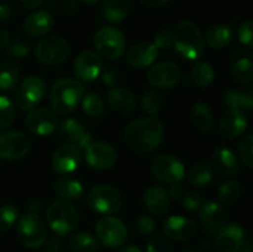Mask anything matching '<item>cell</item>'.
<instances>
[{"label":"cell","instance_id":"cell-45","mask_svg":"<svg viewBox=\"0 0 253 252\" xmlns=\"http://www.w3.org/2000/svg\"><path fill=\"white\" fill-rule=\"evenodd\" d=\"M135 227L142 236H148L155 231V221L147 215H140L135 221Z\"/></svg>","mask_w":253,"mask_h":252},{"label":"cell","instance_id":"cell-21","mask_svg":"<svg viewBox=\"0 0 253 252\" xmlns=\"http://www.w3.org/2000/svg\"><path fill=\"white\" fill-rule=\"evenodd\" d=\"M216 245L221 252H237L245 240V231L239 224H227L217 232Z\"/></svg>","mask_w":253,"mask_h":252},{"label":"cell","instance_id":"cell-22","mask_svg":"<svg viewBox=\"0 0 253 252\" xmlns=\"http://www.w3.org/2000/svg\"><path fill=\"white\" fill-rule=\"evenodd\" d=\"M230 69L239 83H251L253 81V56L242 49L234 52L230 59Z\"/></svg>","mask_w":253,"mask_h":252},{"label":"cell","instance_id":"cell-29","mask_svg":"<svg viewBox=\"0 0 253 252\" xmlns=\"http://www.w3.org/2000/svg\"><path fill=\"white\" fill-rule=\"evenodd\" d=\"M54 192L62 200L74 202L81 199L83 195V185L71 177H62L54 183Z\"/></svg>","mask_w":253,"mask_h":252},{"label":"cell","instance_id":"cell-50","mask_svg":"<svg viewBox=\"0 0 253 252\" xmlns=\"http://www.w3.org/2000/svg\"><path fill=\"white\" fill-rule=\"evenodd\" d=\"M100 74L104 83L109 84V85H114L118 79V72L113 66H106L105 68H101Z\"/></svg>","mask_w":253,"mask_h":252},{"label":"cell","instance_id":"cell-54","mask_svg":"<svg viewBox=\"0 0 253 252\" xmlns=\"http://www.w3.org/2000/svg\"><path fill=\"white\" fill-rule=\"evenodd\" d=\"M168 194L172 195L173 198H182L183 197V188L179 183H175V184H170L169 193Z\"/></svg>","mask_w":253,"mask_h":252},{"label":"cell","instance_id":"cell-4","mask_svg":"<svg viewBox=\"0 0 253 252\" xmlns=\"http://www.w3.org/2000/svg\"><path fill=\"white\" fill-rule=\"evenodd\" d=\"M46 219L49 227L57 235L71 234L78 226V211L71 203L66 200H57L48 207Z\"/></svg>","mask_w":253,"mask_h":252},{"label":"cell","instance_id":"cell-6","mask_svg":"<svg viewBox=\"0 0 253 252\" xmlns=\"http://www.w3.org/2000/svg\"><path fill=\"white\" fill-rule=\"evenodd\" d=\"M89 208L93 211L103 215L115 214L123 204V198L116 188L108 184H100L94 187L86 198Z\"/></svg>","mask_w":253,"mask_h":252},{"label":"cell","instance_id":"cell-41","mask_svg":"<svg viewBox=\"0 0 253 252\" xmlns=\"http://www.w3.org/2000/svg\"><path fill=\"white\" fill-rule=\"evenodd\" d=\"M19 216V210L14 205L0 207V232L10 229L16 222Z\"/></svg>","mask_w":253,"mask_h":252},{"label":"cell","instance_id":"cell-7","mask_svg":"<svg viewBox=\"0 0 253 252\" xmlns=\"http://www.w3.org/2000/svg\"><path fill=\"white\" fill-rule=\"evenodd\" d=\"M94 44L98 53L109 61L119 59L125 52V37L113 26L101 27L95 34Z\"/></svg>","mask_w":253,"mask_h":252},{"label":"cell","instance_id":"cell-14","mask_svg":"<svg viewBox=\"0 0 253 252\" xmlns=\"http://www.w3.org/2000/svg\"><path fill=\"white\" fill-rule=\"evenodd\" d=\"M82 148L66 143L57 148L52 157V167L58 174H68L74 172L81 165Z\"/></svg>","mask_w":253,"mask_h":252},{"label":"cell","instance_id":"cell-30","mask_svg":"<svg viewBox=\"0 0 253 252\" xmlns=\"http://www.w3.org/2000/svg\"><path fill=\"white\" fill-rule=\"evenodd\" d=\"M131 9V0H106L103 5L104 19L109 22L118 24L127 17Z\"/></svg>","mask_w":253,"mask_h":252},{"label":"cell","instance_id":"cell-58","mask_svg":"<svg viewBox=\"0 0 253 252\" xmlns=\"http://www.w3.org/2000/svg\"><path fill=\"white\" fill-rule=\"evenodd\" d=\"M240 251L241 252H253V237H251V239H246V237H245L244 244H242Z\"/></svg>","mask_w":253,"mask_h":252},{"label":"cell","instance_id":"cell-28","mask_svg":"<svg viewBox=\"0 0 253 252\" xmlns=\"http://www.w3.org/2000/svg\"><path fill=\"white\" fill-rule=\"evenodd\" d=\"M215 169L221 175H232L239 169V161L235 153L229 147L220 146L212 155Z\"/></svg>","mask_w":253,"mask_h":252},{"label":"cell","instance_id":"cell-34","mask_svg":"<svg viewBox=\"0 0 253 252\" xmlns=\"http://www.w3.org/2000/svg\"><path fill=\"white\" fill-rule=\"evenodd\" d=\"M69 246L74 252H98L96 240L88 232H77L69 240Z\"/></svg>","mask_w":253,"mask_h":252},{"label":"cell","instance_id":"cell-24","mask_svg":"<svg viewBox=\"0 0 253 252\" xmlns=\"http://www.w3.org/2000/svg\"><path fill=\"white\" fill-rule=\"evenodd\" d=\"M143 203H145L146 209L151 214L161 216V215H165L169 210L170 198L167 190L163 187H161V185H151L146 190Z\"/></svg>","mask_w":253,"mask_h":252},{"label":"cell","instance_id":"cell-9","mask_svg":"<svg viewBox=\"0 0 253 252\" xmlns=\"http://www.w3.org/2000/svg\"><path fill=\"white\" fill-rule=\"evenodd\" d=\"M151 169L157 179L163 183H168V184L179 183L185 174L183 163L175 156L172 155L157 156L152 161Z\"/></svg>","mask_w":253,"mask_h":252},{"label":"cell","instance_id":"cell-40","mask_svg":"<svg viewBox=\"0 0 253 252\" xmlns=\"http://www.w3.org/2000/svg\"><path fill=\"white\" fill-rule=\"evenodd\" d=\"M142 109L148 113L150 115H156L160 113L161 108H162V98L156 91H147L143 94L142 96Z\"/></svg>","mask_w":253,"mask_h":252},{"label":"cell","instance_id":"cell-36","mask_svg":"<svg viewBox=\"0 0 253 252\" xmlns=\"http://www.w3.org/2000/svg\"><path fill=\"white\" fill-rule=\"evenodd\" d=\"M192 76L198 85L205 88V86L210 85L214 81V69L207 62H197L193 66Z\"/></svg>","mask_w":253,"mask_h":252},{"label":"cell","instance_id":"cell-15","mask_svg":"<svg viewBox=\"0 0 253 252\" xmlns=\"http://www.w3.org/2000/svg\"><path fill=\"white\" fill-rule=\"evenodd\" d=\"M26 126L35 135L46 136L58 127V119L51 109H32L26 118Z\"/></svg>","mask_w":253,"mask_h":252},{"label":"cell","instance_id":"cell-26","mask_svg":"<svg viewBox=\"0 0 253 252\" xmlns=\"http://www.w3.org/2000/svg\"><path fill=\"white\" fill-rule=\"evenodd\" d=\"M54 19L49 12L36 11L25 19L24 31L31 37L43 36L52 29Z\"/></svg>","mask_w":253,"mask_h":252},{"label":"cell","instance_id":"cell-52","mask_svg":"<svg viewBox=\"0 0 253 252\" xmlns=\"http://www.w3.org/2000/svg\"><path fill=\"white\" fill-rule=\"evenodd\" d=\"M44 247H46V252H59L62 249V241L57 236L49 237L44 242Z\"/></svg>","mask_w":253,"mask_h":252},{"label":"cell","instance_id":"cell-38","mask_svg":"<svg viewBox=\"0 0 253 252\" xmlns=\"http://www.w3.org/2000/svg\"><path fill=\"white\" fill-rule=\"evenodd\" d=\"M241 194V185L237 180L231 179L222 183L221 187L219 188V199L224 204H232L239 199Z\"/></svg>","mask_w":253,"mask_h":252},{"label":"cell","instance_id":"cell-47","mask_svg":"<svg viewBox=\"0 0 253 252\" xmlns=\"http://www.w3.org/2000/svg\"><path fill=\"white\" fill-rule=\"evenodd\" d=\"M224 103L225 105L232 110H241L242 111V104H241V91L239 90H227L224 94Z\"/></svg>","mask_w":253,"mask_h":252},{"label":"cell","instance_id":"cell-11","mask_svg":"<svg viewBox=\"0 0 253 252\" xmlns=\"http://www.w3.org/2000/svg\"><path fill=\"white\" fill-rule=\"evenodd\" d=\"M46 91L43 81L36 76H30L22 81L17 90L15 101L21 110H32Z\"/></svg>","mask_w":253,"mask_h":252},{"label":"cell","instance_id":"cell-13","mask_svg":"<svg viewBox=\"0 0 253 252\" xmlns=\"http://www.w3.org/2000/svg\"><path fill=\"white\" fill-rule=\"evenodd\" d=\"M85 158L91 168L104 170L115 165L118 160V152L110 143L91 142L85 148Z\"/></svg>","mask_w":253,"mask_h":252},{"label":"cell","instance_id":"cell-18","mask_svg":"<svg viewBox=\"0 0 253 252\" xmlns=\"http://www.w3.org/2000/svg\"><path fill=\"white\" fill-rule=\"evenodd\" d=\"M103 62L95 52L84 51L74 62V73L82 81H94L100 74Z\"/></svg>","mask_w":253,"mask_h":252},{"label":"cell","instance_id":"cell-31","mask_svg":"<svg viewBox=\"0 0 253 252\" xmlns=\"http://www.w3.org/2000/svg\"><path fill=\"white\" fill-rule=\"evenodd\" d=\"M20 78V66L14 61H7L0 66V89L10 91L16 86Z\"/></svg>","mask_w":253,"mask_h":252},{"label":"cell","instance_id":"cell-16","mask_svg":"<svg viewBox=\"0 0 253 252\" xmlns=\"http://www.w3.org/2000/svg\"><path fill=\"white\" fill-rule=\"evenodd\" d=\"M147 79L151 85L160 89H169L180 79V71L177 64L172 62H162L148 71Z\"/></svg>","mask_w":253,"mask_h":252},{"label":"cell","instance_id":"cell-44","mask_svg":"<svg viewBox=\"0 0 253 252\" xmlns=\"http://www.w3.org/2000/svg\"><path fill=\"white\" fill-rule=\"evenodd\" d=\"M237 37H239L241 43H244L245 46L253 48V21L252 20L245 21L240 25L239 30H237Z\"/></svg>","mask_w":253,"mask_h":252},{"label":"cell","instance_id":"cell-57","mask_svg":"<svg viewBox=\"0 0 253 252\" xmlns=\"http://www.w3.org/2000/svg\"><path fill=\"white\" fill-rule=\"evenodd\" d=\"M10 41V35L6 30L0 29V48H4L9 44Z\"/></svg>","mask_w":253,"mask_h":252},{"label":"cell","instance_id":"cell-35","mask_svg":"<svg viewBox=\"0 0 253 252\" xmlns=\"http://www.w3.org/2000/svg\"><path fill=\"white\" fill-rule=\"evenodd\" d=\"M212 178V170L211 167L207 163H198V165L193 166L190 169L189 174H188V180L193 187L202 188L209 184L210 180Z\"/></svg>","mask_w":253,"mask_h":252},{"label":"cell","instance_id":"cell-25","mask_svg":"<svg viewBox=\"0 0 253 252\" xmlns=\"http://www.w3.org/2000/svg\"><path fill=\"white\" fill-rule=\"evenodd\" d=\"M59 132L72 145L79 148H86L91 143V136L79 121L74 119H67L58 125Z\"/></svg>","mask_w":253,"mask_h":252},{"label":"cell","instance_id":"cell-46","mask_svg":"<svg viewBox=\"0 0 253 252\" xmlns=\"http://www.w3.org/2000/svg\"><path fill=\"white\" fill-rule=\"evenodd\" d=\"M30 52V44L26 41L17 40L7 46V53L15 58H22Z\"/></svg>","mask_w":253,"mask_h":252},{"label":"cell","instance_id":"cell-27","mask_svg":"<svg viewBox=\"0 0 253 252\" xmlns=\"http://www.w3.org/2000/svg\"><path fill=\"white\" fill-rule=\"evenodd\" d=\"M106 100L113 110L121 114L131 113L136 105V99L132 91L121 86L111 88L106 96Z\"/></svg>","mask_w":253,"mask_h":252},{"label":"cell","instance_id":"cell-33","mask_svg":"<svg viewBox=\"0 0 253 252\" xmlns=\"http://www.w3.org/2000/svg\"><path fill=\"white\" fill-rule=\"evenodd\" d=\"M192 121L195 127L200 131H209L214 123L211 109L205 103H198L192 111Z\"/></svg>","mask_w":253,"mask_h":252},{"label":"cell","instance_id":"cell-5","mask_svg":"<svg viewBox=\"0 0 253 252\" xmlns=\"http://www.w3.org/2000/svg\"><path fill=\"white\" fill-rule=\"evenodd\" d=\"M16 236L24 246L39 249L47 240V231L43 221L35 212H29L20 217L16 226Z\"/></svg>","mask_w":253,"mask_h":252},{"label":"cell","instance_id":"cell-32","mask_svg":"<svg viewBox=\"0 0 253 252\" xmlns=\"http://www.w3.org/2000/svg\"><path fill=\"white\" fill-rule=\"evenodd\" d=\"M205 39L208 44L212 48H224L232 40L231 29L226 25H215L208 30Z\"/></svg>","mask_w":253,"mask_h":252},{"label":"cell","instance_id":"cell-60","mask_svg":"<svg viewBox=\"0 0 253 252\" xmlns=\"http://www.w3.org/2000/svg\"><path fill=\"white\" fill-rule=\"evenodd\" d=\"M120 252H141V250L136 246H126Z\"/></svg>","mask_w":253,"mask_h":252},{"label":"cell","instance_id":"cell-12","mask_svg":"<svg viewBox=\"0 0 253 252\" xmlns=\"http://www.w3.org/2000/svg\"><path fill=\"white\" fill-rule=\"evenodd\" d=\"M31 141L20 131H7L0 135V157L17 160L29 152Z\"/></svg>","mask_w":253,"mask_h":252},{"label":"cell","instance_id":"cell-42","mask_svg":"<svg viewBox=\"0 0 253 252\" xmlns=\"http://www.w3.org/2000/svg\"><path fill=\"white\" fill-rule=\"evenodd\" d=\"M240 157L247 167L253 168V135L244 137L239 146Z\"/></svg>","mask_w":253,"mask_h":252},{"label":"cell","instance_id":"cell-55","mask_svg":"<svg viewBox=\"0 0 253 252\" xmlns=\"http://www.w3.org/2000/svg\"><path fill=\"white\" fill-rule=\"evenodd\" d=\"M22 5H24L26 9H30V10H34V9H37V7H40L42 5V2H43V0H21Z\"/></svg>","mask_w":253,"mask_h":252},{"label":"cell","instance_id":"cell-48","mask_svg":"<svg viewBox=\"0 0 253 252\" xmlns=\"http://www.w3.org/2000/svg\"><path fill=\"white\" fill-rule=\"evenodd\" d=\"M182 204L185 209H188L189 211H195V210L200 209L202 208V198L197 193H185L182 197Z\"/></svg>","mask_w":253,"mask_h":252},{"label":"cell","instance_id":"cell-59","mask_svg":"<svg viewBox=\"0 0 253 252\" xmlns=\"http://www.w3.org/2000/svg\"><path fill=\"white\" fill-rule=\"evenodd\" d=\"M78 4H76V0H68V1L66 2V10L68 12H71V14H73V12L78 11Z\"/></svg>","mask_w":253,"mask_h":252},{"label":"cell","instance_id":"cell-49","mask_svg":"<svg viewBox=\"0 0 253 252\" xmlns=\"http://www.w3.org/2000/svg\"><path fill=\"white\" fill-rule=\"evenodd\" d=\"M153 44L160 49H168L173 44V35L167 30H162L155 36Z\"/></svg>","mask_w":253,"mask_h":252},{"label":"cell","instance_id":"cell-61","mask_svg":"<svg viewBox=\"0 0 253 252\" xmlns=\"http://www.w3.org/2000/svg\"><path fill=\"white\" fill-rule=\"evenodd\" d=\"M81 1L85 2V4H88V5H93V4H96V2H99L100 0H81Z\"/></svg>","mask_w":253,"mask_h":252},{"label":"cell","instance_id":"cell-62","mask_svg":"<svg viewBox=\"0 0 253 252\" xmlns=\"http://www.w3.org/2000/svg\"><path fill=\"white\" fill-rule=\"evenodd\" d=\"M184 252H199V251H195V250H187V251Z\"/></svg>","mask_w":253,"mask_h":252},{"label":"cell","instance_id":"cell-20","mask_svg":"<svg viewBox=\"0 0 253 252\" xmlns=\"http://www.w3.org/2000/svg\"><path fill=\"white\" fill-rule=\"evenodd\" d=\"M163 230L168 239L175 241H188L197 234V225L183 216H169L163 222Z\"/></svg>","mask_w":253,"mask_h":252},{"label":"cell","instance_id":"cell-53","mask_svg":"<svg viewBox=\"0 0 253 252\" xmlns=\"http://www.w3.org/2000/svg\"><path fill=\"white\" fill-rule=\"evenodd\" d=\"M12 9L6 4H0V21H6L11 17Z\"/></svg>","mask_w":253,"mask_h":252},{"label":"cell","instance_id":"cell-10","mask_svg":"<svg viewBox=\"0 0 253 252\" xmlns=\"http://www.w3.org/2000/svg\"><path fill=\"white\" fill-rule=\"evenodd\" d=\"M96 236L105 246L119 247L127 239V230L120 219L114 216H104L99 219L95 226Z\"/></svg>","mask_w":253,"mask_h":252},{"label":"cell","instance_id":"cell-37","mask_svg":"<svg viewBox=\"0 0 253 252\" xmlns=\"http://www.w3.org/2000/svg\"><path fill=\"white\" fill-rule=\"evenodd\" d=\"M82 106H83V110L86 115H89L90 118H98L103 114L104 111V101L100 98V95L96 93H90L85 94L82 99Z\"/></svg>","mask_w":253,"mask_h":252},{"label":"cell","instance_id":"cell-8","mask_svg":"<svg viewBox=\"0 0 253 252\" xmlns=\"http://www.w3.org/2000/svg\"><path fill=\"white\" fill-rule=\"evenodd\" d=\"M35 54L40 62L47 66L62 63L69 54V43L59 36L43 37L37 42Z\"/></svg>","mask_w":253,"mask_h":252},{"label":"cell","instance_id":"cell-43","mask_svg":"<svg viewBox=\"0 0 253 252\" xmlns=\"http://www.w3.org/2000/svg\"><path fill=\"white\" fill-rule=\"evenodd\" d=\"M146 252H174L173 245L168 240L167 236L156 235L147 245Z\"/></svg>","mask_w":253,"mask_h":252},{"label":"cell","instance_id":"cell-51","mask_svg":"<svg viewBox=\"0 0 253 252\" xmlns=\"http://www.w3.org/2000/svg\"><path fill=\"white\" fill-rule=\"evenodd\" d=\"M241 104L242 110L244 109L253 110V85L249 86L244 91H241Z\"/></svg>","mask_w":253,"mask_h":252},{"label":"cell","instance_id":"cell-23","mask_svg":"<svg viewBox=\"0 0 253 252\" xmlns=\"http://www.w3.org/2000/svg\"><path fill=\"white\" fill-rule=\"evenodd\" d=\"M157 54L158 48L155 44L151 42H141L130 47L126 53V59L133 68H145L156 61Z\"/></svg>","mask_w":253,"mask_h":252},{"label":"cell","instance_id":"cell-19","mask_svg":"<svg viewBox=\"0 0 253 252\" xmlns=\"http://www.w3.org/2000/svg\"><path fill=\"white\" fill-rule=\"evenodd\" d=\"M247 127V118L241 110L229 109L221 116L219 123V132L226 140H234L241 136Z\"/></svg>","mask_w":253,"mask_h":252},{"label":"cell","instance_id":"cell-56","mask_svg":"<svg viewBox=\"0 0 253 252\" xmlns=\"http://www.w3.org/2000/svg\"><path fill=\"white\" fill-rule=\"evenodd\" d=\"M140 1L151 7H161L167 4L169 0H140Z\"/></svg>","mask_w":253,"mask_h":252},{"label":"cell","instance_id":"cell-3","mask_svg":"<svg viewBox=\"0 0 253 252\" xmlns=\"http://www.w3.org/2000/svg\"><path fill=\"white\" fill-rule=\"evenodd\" d=\"M173 44L182 58L194 61L204 52V40L197 25L190 21H182L175 27Z\"/></svg>","mask_w":253,"mask_h":252},{"label":"cell","instance_id":"cell-1","mask_svg":"<svg viewBox=\"0 0 253 252\" xmlns=\"http://www.w3.org/2000/svg\"><path fill=\"white\" fill-rule=\"evenodd\" d=\"M124 137L133 151L148 153L156 150L162 142L165 137V127L156 118L138 119L126 126Z\"/></svg>","mask_w":253,"mask_h":252},{"label":"cell","instance_id":"cell-2","mask_svg":"<svg viewBox=\"0 0 253 252\" xmlns=\"http://www.w3.org/2000/svg\"><path fill=\"white\" fill-rule=\"evenodd\" d=\"M83 96V85L78 81L64 78L56 82L54 85L52 86L49 100H51L53 111L61 114V115H67L77 108Z\"/></svg>","mask_w":253,"mask_h":252},{"label":"cell","instance_id":"cell-17","mask_svg":"<svg viewBox=\"0 0 253 252\" xmlns=\"http://www.w3.org/2000/svg\"><path fill=\"white\" fill-rule=\"evenodd\" d=\"M227 212L221 204L208 202L200 208V221L210 235H216L226 225Z\"/></svg>","mask_w":253,"mask_h":252},{"label":"cell","instance_id":"cell-39","mask_svg":"<svg viewBox=\"0 0 253 252\" xmlns=\"http://www.w3.org/2000/svg\"><path fill=\"white\" fill-rule=\"evenodd\" d=\"M15 118V106L9 98L0 95V130L7 128Z\"/></svg>","mask_w":253,"mask_h":252}]
</instances>
